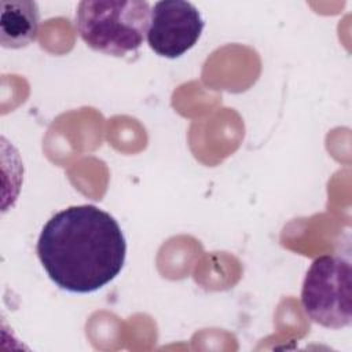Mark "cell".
I'll return each mask as SVG.
<instances>
[{"label":"cell","mask_w":352,"mask_h":352,"mask_svg":"<svg viewBox=\"0 0 352 352\" xmlns=\"http://www.w3.org/2000/svg\"><path fill=\"white\" fill-rule=\"evenodd\" d=\"M204 26L201 12L190 1H157L151 10L146 40L157 55L175 59L197 44Z\"/></svg>","instance_id":"cell-4"},{"label":"cell","mask_w":352,"mask_h":352,"mask_svg":"<svg viewBox=\"0 0 352 352\" xmlns=\"http://www.w3.org/2000/svg\"><path fill=\"white\" fill-rule=\"evenodd\" d=\"M0 43L4 48L18 50L28 47L37 38L40 11L36 1H1Z\"/></svg>","instance_id":"cell-5"},{"label":"cell","mask_w":352,"mask_h":352,"mask_svg":"<svg viewBox=\"0 0 352 352\" xmlns=\"http://www.w3.org/2000/svg\"><path fill=\"white\" fill-rule=\"evenodd\" d=\"M144 0H84L76 11V29L94 51L111 56L135 54L150 25Z\"/></svg>","instance_id":"cell-2"},{"label":"cell","mask_w":352,"mask_h":352,"mask_svg":"<svg viewBox=\"0 0 352 352\" xmlns=\"http://www.w3.org/2000/svg\"><path fill=\"white\" fill-rule=\"evenodd\" d=\"M36 253L59 289L87 294L121 272L126 241L110 213L85 204L55 213L38 235Z\"/></svg>","instance_id":"cell-1"},{"label":"cell","mask_w":352,"mask_h":352,"mask_svg":"<svg viewBox=\"0 0 352 352\" xmlns=\"http://www.w3.org/2000/svg\"><path fill=\"white\" fill-rule=\"evenodd\" d=\"M351 264L340 256L316 257L305 274L301 305L319 326L342 329L351 324Z\"/></svg>","instance_id":"cell-3"}]
</instances>
